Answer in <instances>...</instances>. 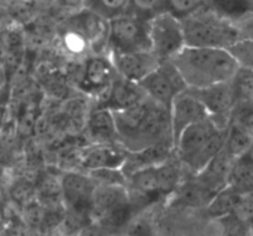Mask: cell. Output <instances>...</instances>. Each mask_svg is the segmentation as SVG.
Listing matches in <instances>:
<instances>
[{
	"instance_id": "obj_1",
	"label": "cell",
	"mask_w": 253,
	"mask_h": 236,
	"mask_svg": "<svg viewBox=\"0 0 253 236\" xmlns=\"http://www.w3.org/2000/svg\"><path fill=\"white\" fill-rule=\"evenodd\" d=\"M170 61L184 78L188 88H205L230 82L240 69L229 48L184 46Z\"/></svg>"
},
{
	"instance_id": "obj_2",
	"label": "cell",
	"mask_w": 253,
	"mask_h": 236,
	"mask_svg": "<svg viewBox=\"0 0 253 236\" xmlns=\"http://www.w3.org/2000/svg\"><path fill=\"white\" fill-rule=\"evenodd\" d=\"M180 20L187 46L229 48L241 40L231 20L217 15L205 4L198 11Z\"/></svg>"
},
{
	"instance_id": "obj_3",
	"label": "cell",
	"mask_w": 253,
	"mask_h": 236,
	"mask_svg": "<svg viewBox=\"0 0 253 236\" xmlns=\"http://www.w3.org/2000/svg\"><path fill=\"white\" fill-rule=\"evenodd\" d=\"M108 48L113 54L151 49L148 20L131 11L109 19Z\"/></svg>"
},
{
	"instance_id": "obj_4",
	"label": "cell",
	"mask_w": 253,
	"mask_h": 236,
	"mask_svg": "<svg viewBox=\"0 0 253 236\" xmlns=\"http://www.w3.org/2000/svg\"><path fill=\"white\" fill-rule=\"evenodd\" d=\"M151 49L161 61L170 59L185 45L182 20L172 12L165 11L148 20Z\"/></svg>"
},
{
	"instance_id": "obj_5",
	"label": "cell",
	"mask_w": 253,
	"mask_h": 236,
	"mask_svg": "<svg viewBox=\"0 0 253 236\" xmlns=\"http://www.w3.org/2000/svg\"><path fill=\"white\" fill-rule=\"evenodd\" d=\"M148 98L170 109L178 93L188 88L184 78L170 59L161 62L160 67L140 82Z\"/></svg>"
},
{
	"instance_id": "obj_6",
	"label": "cell",
	"mask_w": 253,
	"mask_h": 236,
	"mask_svg": "<svg viewBox=\"0 0 253 236\" xmlns=\"http://www.w3.org/2000/svg\"><path fill=\"white\" fill-rule=\"evenodd\" d=\"M209 111L210 119L221 129L229 128L237 105L232 81L212 84L205 88H188Z\"/></svg>"
},
{
	"instance_id": "obj_7",
	"label": "cell",
	"mask_w": 253,
	"mask_h": 236,
	"mask_svg": "<svg viewBox=\"0 0 253 236\" xmlns=\"http://www.w3.org/2000/svg\"><path fill=\"white\" fill-rule=\"evenodd\" d=\"M208 118H210L208 109L189 89L187 88L178 93L170 105L173 143L177 142L178 138L185 128Z\"/></svg>"
},
{
	"instance_id": "obj_8",
	"label": "cell",
	"mask_w": 253,
	"mask_h": 236,
	"mask_svg": "<svg viewBox=\"0 0 253 236\" xmlns=\"http://www.w3.org/2000/svg\"><path fill=\"white\" fill-rule=\"evenodd\" d=\"M67 27L76 30L88 41L89 46L95 52L108 47L109 19L101 16L89 7L78 10L67 20Z\"/></svg>"
},
{
	"instance_id": "obj_9",
	"label": "cell",
	"mask_w": 253,
	"mask_h": 236,
	"mask_svg": "<svg viewBox=\"0 0 253 236\" xmlns=\"http://www.w3.org/2000/svg\"><path fill=\"white\" fill-rule=\"evenodd\" d=\"M96 183L89 175L68 172L62 177L61 189L68 207L76 215L91 213V202Z\"/></svg>"
},
{
	"instance_id": "obj_10",
	"label": "cell",
	"mask_w": 253,
	"mask_h": 236,
	"mask_svg": "<svg viewBox=\"0 0 253 236\" xmlns=\"http://www.w3.org/2000/svg\"><path fill=\"white\" fill-rule=\"evenodd\" d=\"M111 59L119 76L137 83L157 69L162 62L152 49L114 53Z\"/></svg>"
},
{
	"instance_id": "obj_11",
	"label": "cell",
	"mask_w": 253,
	"mask_h": 236,
	"mask_svg": "<svg viewBox=\"0 0 253 236\" xmlns=\"http://www.w3.org/2000/svg\"><path fill=\"white\" fill-rule=\"evenodd\" d=\"M216 129H219V126H216V124L210 118L185 128L178 138L177 142L174 143V150L177 151L178 158L187 166L202 150L203 146Z\"/></svg>"
},
{
	"instance_id": "obj_12",
	"label": "cell",
	"mask_w": 253,
	"mask_h": 236,
	"mask_svg": "<svg viewBox=\"0 0 253 236\" xmlns=\"http://www.w3.org/2000/svg\"><path fill=\"white\" fill-rule=\"evenodd\" d=\"M118 77L113 59L104 56H94L86 61L81 87L86 92L98 94L109 91Z\"/></svg>"
},
{
	"instance_id": "obj_13",
	"label": "cell",
	"mask_w": 253,
	"mask_h": 236,
	"mask_svg": "<svg viewBox=\"0 0 253 236\" xmlns=\"http://www.w3.org/2000/svg\"><path fill=\"white\" fill-rule=\"evenodd\" d=\"M147 94L143 91L140 83L128 81L118 74L115 81L111 84L108 91L105 104L104 105L110 108L111 110H120V109L130 108L136 105L147 98Z\"/></svg>"
},
{
	"instance_id": "obj_14",
	"label": "cell",
	"mask_w": 253,
	"mask_h": 236,
	"mask_svg": "<svg viewBox=\"0 0 253 236\" xmlns=\"http://www.w3.org/2000/svg\"><path fill=\"white\" fill-rule=\"evenodd\" d=\"M235 161L236 160L231 157L225 148H222L199 173L195 175V177L212 193H216L229 185L230 173Z\"/></svg>"
},
{
	"instance_id": "obj_15",
	"label": "cell",
	"mask_w": 253,
	"mask_h": 236,
	"mask_svg": "<svg viewBox=\"0 0 253 236\" xmlns=\"http://www.w3.org/2000/svg\"><path fill=\"white\" fill-rule=\"evenodd\" d=\"M127 155L110 143H98L93 147L84 151L82 156V165L88 171L95 168L116 167L123 168Z\"/></svg>"
},
{
	"instance_id": "obj_16",
	"label": "cell",
	"mask_w": 253,
	"mask_h": 236,
	"mask_svg": "<svg viewBox=\"0 0 253 236\" xmlns=\"http://www.w3.org/2000/svg\"><path fill=\"white\" fill-rule=\"evenodd\" d=\"M130 203L126 186H96L91 202V213L103 218L111 210Z\"/></svg>"
},
{
	"instance_id": "obj_17",
	"label": "cell",
	"mask_w": 253,
	"mask_h": 236,
	"mask_svg": "<svg viewBox=\"0 0 253 236\" xmlns=\"http://www.w3.org/2000/svg\"><path fill=\"white\" fill-rule=\"evenodd\" d=\"M88 131L99 143H109L114 139H118L114 111L105 105L94 109L89 114Z\"/></svg>"
},
{
	"instance_id": "obj_18",
	"label": "cell",
	"mask_w": 253,
	"mask_h": 236,
	"mask_svg": "<svg viewBox=\"0 0 253 236\" xmlns=\"http://www.w3.org/2000/svg\"><path fill=\"white\" fill-rule=\"evenodd\" d=\"M172 194H174V203L177 205L199 208L207 207L215 193H212L195 177L194 180L178 186Z\"/></svg>"
},
{
	"instance_id": "obj_19",
	"label": "cell",
	"mask_w": 253,
	"mask_h": 236,
	"mask_svg": "<svg viewBox=\"0 0 253 236\" xmlns=\"http://www.w3.org/2000/svg\"><path fill=\"white\" fill-rule=\"evenodd\" d=\"M127 182L137 194L147 199L161 194L158 187L157 166H147L133 171L127 176Z\"/></svg>"
},
{
	"instance_id": "obj_20",
	"label": "cell",
	"mask_w": 253,
	"mask_h": 236,
	"mask_svg": "<svg viewBox=\"0 0 253 236\" xmlns=\"http://www.w3.org/2000/svg\"><path fill=\"white\" fill-rule=\"evenodd\" d=\"M226 131L227 129H216L210 136L209 140L205 142L202 150L193 157L187 165V168L192 171L194 175L199 173L222 148L225 147V141H226Z\"/></svg>"
},
{
	"instance_id": "obj_21",
	"label": "cell",
	"mask_w": 253,
	"mask_h": 236,
	"mask_svg": "<svg viewBox=\"0 0 253 236\" xmlns=\"http://www.w3.org/2000/svg\"><path fill=\"white\" fill-rule=\"evenodd\" d=\"M242 194H240L234 187L227 185L226 187L217 190L211 198L207 208V213L209 217L215 218V219H221L226 215L232 214L241 199Z\"/></svg>"
},
{
	"instance_id": "obj_22",
	"label": "cell",
	"mask_w": 253,
	"mask_h": 236,
	"mask_svg": "<svg viewBox=\"0 0 253 236\" xmlns=\"http://www.w3.org/2000/svg\"><path fill=\"white\" fill-rule=\"evenodd\" d=\"M253 145V135L237 121L231 120L226 131L225 150L235 160L241 158L249 152Z\"/></svg>"
},
{
	"instance_id": "obj_23",
	"label": "cell",
	"mask_w": 253,
	"mask_h": 236,
	"mask_svg": "<svg viewBox=\"0 0 253 236\" xmlns=\"http://www.w3.org/2000/svg\"><path fill=\"white\" fill-rule=\"evenodd\" d=\"M229 185L240 194H253V163L245 157L237 158L230 173Z\"/></svg>"
},
{
	"instance_id": "obj_24",
	"label": "cell",
	"mask_w": 253,
	"mask_h": 236,
	"mask_svg": "<svg viewBox=\"0 0 253 236\" xmlns=\"http://www.w3.org/2000/svg\"><path fill=\"white\" fill-rule=\"evenodd\" d=\"M253 0H205V5L227 20L239 19L252 11Z\"/></svg>"
},
{
	"instance_id": "obj_25",
	"label": "cell",
	"mask_w": 253,
	"mask_h": 236,
	"mask_svg": "<svg viewBox=\"0 0 253 236\" xmlns=\"http://www.w3.org/2000/svg\"><path fill=\"white\" fill-rule=\"evenodd\" d=\"M157 177L161 194H172L180 185L179 168L170 161V158L157 166Z\"/></svg>"
},
{
	"instance_id": "obj_26",
	"label": "cell",
	"mask_w": 253,
	"mask_h": 236,
	"mask_svg": "<svg viewBox=\"0 0 253 236\" xmlns=\"http://www.w3.org/2000/svg\"><path fill=\"white\" fill-rule=\"evenodd\" d=\"M237 104H253V71L240 67L232 79Z\"/></svg>"
},
{
	"instance_id": "obj_27",
	"label": "cell",
	"mask_w": 253,
	"mask_h": 236,
	"mask_svg": "<svg viewBox=\"0 0 253 236\" xmlns=\"http://www.w3.org/2000/svg\"><path fill=\"white\" fill-rule=\"evenodd\" d=\"M85 6L106 19L130 10V0H86Z\"/></svg>"
},
{
	"instance_id": "obj_28",
	"label": "cell",
	"mask_w": 253,
	"mask_h": 236,
	"mask_svg": "<svg viewBox=\"0 0 253 236\" xmlns=\"http://www.w3.org/2000/svg\"><path fill=\"white\" fill-rule=\"evenodd\" d=\"M96 186H126L127 176L123 168L104 167L88 171Z\"/></svg>"
},
{
	"instance_id": "obj_29",
	"label": "cell",
	"mask_w": 253,
	"mask_h": 236,
	"mask_svg": "<svg viewBox=\"0 0 253 236\" xmlns=\"http://www.w3.org/2000/svg\"><path fill=\"white\" fill-rule=\"evenodd\" d=\"M128 11L145 20H151L156 15L167 11V0H130Z\"/></svg>"
},
{
	"instance_id": "obj_30",
	"label": "cell",
	"mask_w": 253,
	"mask_h": 236,
	"mask_svg": "<svg viewBox=\"0 0 253 236\" xmlns=\"http://www.w3.org/2000/svg\"><path fill=\"white\" fill-rule=\"evenodd\" d=\"M240 67L253 71V40H240L229 47Z\"/></svg>"
},
{
	"instance_id": "obj_31",
	"label": "cell",
	"mask_w": 253,
	"mask_h": 236,
	"mask_svg": "<svg viewBox=\"0 0 253 236\" xmlns=\"http://www.w3.org/2000/svg\"><path fill=\"white\" fill-rule=\"evenodd\" d=\"M204 4L205 0H167V11L183 19L198 11Z\"/></svg>"
},
{
	"instance_id": "obj_32",
	"label": "cell",
	"mask_w": 253,
	"mask_h": 236,
	"mask_svg": "<svg viewBox=\"0 0 253 236\" xmlns=\"http://www.w3.org/2000/svg\"><path fill=\"white\" fill-rule=\"evenodd\" d=\"M63 42L66 45V48L73 53H82L86 48H90L88 41L79 32L71 27L66 29V32L63 35Z\"/></svg>"
},
{
	"instance_id": "obj_33",
	"label": "cell",
	"mask_w": 253,
	"mask_h": 236,
	"mask_svg": "<svg viewBox=\"0 0 253 236\" xmlns=\"http://www.w3.org/2000/svg\"><path fill=\"white\" fill-rule=\"evenodd\" d=\"M231 120L237 121L253 135V104H237L232 113Z\"/></svg>"
},
{
	"instance_id": "obj_34",
	"label": "cell",
	"mask_w": 253,
	"mask_h": 236,
	"mask_svg": "<svg viewBox=\"0 0 253 236\" xmlns=\"http://www.w3.org/2000/svg\"><path fill=\"white\" fill-rule=\"evenodd\" d=\"M239 31L241 40H253V11H249L232 21Z\"/></svg>"
},
{
	"instance_id": "obj_35",
	"label": "cell",
	"mask_w": 253,
	"mask_h": 236,
	"mask_svg": "<svg viewBox=\"0 0 253 236\" xmlns=\"http://www.w3.org/2000/svg\"><path fill=\"white\" fill-rule=\"evenodd\" d=\"M86 0H56L54 4L63 10H81L85 7Z\"/></svg>"
},
{
	"instance_id": "obj_36",
	"label": "cell",
	"mask_w": 253,
	"mask_h": 236,
	"mask_svg": "<svg viewBox=\"0 0 253 236\" xmlns=\"http://www.w3.org/2000/svg\"><path fill=\"white\" fill-rule=\"evenodd\" d=\"M4 118H5V110L1 105H0V130H1L2 125H4Z\"/></svg>"
},
{
	"instance_id": "obj_37",
	"label": "cell",
	"mask_w": 253,
	"mask_h": 236,
	"mask_svg": "<svg viewBox=\"0 0 253 236\" xmlns=\"http://www.w3.org/2000/svg\"><path fill=\"white\" fill-rule=\"evenodd\" d=\"M244 157L246 158V160H249L250 162L253 163V145H252V147L249 150V152H247Z\"/></svg>"
},
{
	"instance_id": "obj_38",
	"label": "cell",
	"mask_w": 253,
	"mask_h": 236,
	"mask_svg": "<svg viewBox=\"0 0 253 236\" xmlns=\"http://www.w3.org/2000/svg\"><path fill=\"white\" fill-rule=\"evenodd\" d=\"M4 81H5V72L4 69H2V67L0 66V88H1V86L4 84Z\"/></svg>"
},
{
	"instance_id": "obj_39",
	"label": "cell",
	"mask_w": 253,
	"mask_h": 236,
	"mask_svg": "<svg viewBox=\"0 0 253 236\" xmlns=\"http://www.w3.org/2000/svg\"><path fill=\"white\" fill-rule=\"evenodd\" d=\"M44 1H48V2H56V0H44Z\"/></svg>"
},
{
	"instance_id": "obj_40",
	"label": "cell",
	"mask_w": 253,
	"mask_h": 236,
	"mask_svg": "<svg viewBox=\"0 0 253 236\" xmlns=\"http://www.w3.org/2000/svg\"><path fill=\"white\" fill-rule=\"evenodd\" d=\"M252 11H253V2H252Z\"/></svg>"
}]
</instances>
